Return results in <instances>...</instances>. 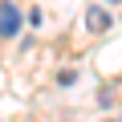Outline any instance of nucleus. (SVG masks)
Masks as SVG:
<instances>
[{"mask_svg": "<svg viewBox=\"0 0 122 122\" xmlns=\"http://www.w3.org/2000/svg\"><path fill=\"white\" fill-rule=\"evenodd\" d=\"M16 33H20V12L4 0L0 4V37H16Z\"/></svg>", "mask_w": 122, "mask_h": 122, "instance_id": "f257e3e1", "label": "nucleus"}, {"mask_svg": "<svg viewBox=\"0 0 122 122\" xmlns=\"http://www.w3.org/2000/svg\"><path fill=\"white\" fill-rule=\"evenodd\" d=\"M86 25H90V29H94V33H106V29H110V16H106V12H102V8H98V4H94V8H90V12H86Z\"/></svg>", "mask_w": 122, "mask_h": 122, "instance_id": "f03ea898", "label": "nucleus"}]
</instances>
